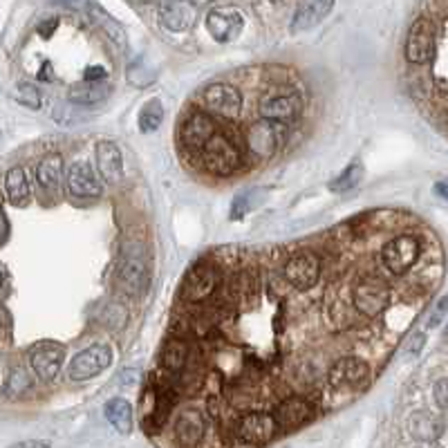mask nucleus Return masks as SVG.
Instances as JSON below:
<instances>
[{
    "instance_id": "obj_1",
    "label": "nucleus",
    "mask_w": 448,
    "mask_h": 448,
    "mask_svg": "<svg viewBox=\"0 0 448 448\" xmlns=\"http://www.w3.org/2000/svg\"><path fill=\"white\" fill-rule=\"evenodd\" d=\"M444 247L375 208L281 244L218 247L175 292L139 394L155 448H267L370 390L437 294Z\"/></svg>"
},
{
    "instance_id": "obj_2",
    "label": "nucleus",
    "mask_w": 448,
    "mask_h": 448,
    "mask_svg": "<svg viewBox=\"0 0 448 448\" xmlns=\"http://www.w3.org/2000/svg\"><path fill=\"white\" fill-rule=\"evenodd\" d=\"M307 112V90L287 68L240 70L197 90L177 117L179 160L206 179L242 177L287 148Z\"/></svg>"
},
{
    "instance_id": "obj_3",
    "label": "nucleus",
    "mask_w": 448,
    "mask_h": 448,
    "mask_svg": "<svg viewBox=\"0 0 448 448\" xmlns=\"http://www.w3.org/2000/svg\"><path fill=\"white\" fill-rule=\"evenodd\" d=\"M435 59H446V16L440 25L432 16H419L406 38V61L415 68L432 65Z\"/></svg>"
},
{
    "instance_id": "obj_4",
    "label": "nucleus",
    "mask_w": 448,
    "mask_h": 448,
    "mask_svg": "<svg viewBox=\"0 0 448 448\" xmlns=\"http://www.w3.org/2000/svg\"><path fill=\"white\" fill-rule=\"evenodd\" d=\"M119 285L128 294L141 296L151 285V260L146 254V247L139 240H130L126 252L122 254L119 269H117Z\"/></svg>"
},
{
    "instance_id": "obj_5",
    "label": "nucleus",
    "mask_w": 448,
    "mask_h": 448,
    "mask_svg": "<svg viewBox=\"0 0 448 448\" xmlns=\"http://www.w3.org/2000/svg\"><path fill=\"white\" fill-rule=\"evenodd\" d=\"M112 363V350L110 346H90L86 350H81L76 354V357L70 361L68 367V377L72 381H88V379H95L97 375H101L103 370H108Z\"/></svg>"
},
{
    "instance_id": "obj_6",
    "label": "nucleus",
    "mask_w": 448,
    "mask_h": 448,
    "mask_svg": "<svg viewBox=\"0 0 448 448\" xmlns=\"http://www.w3.org/2000/svg\"><path fill=\"white\" fill-rule=\"evenodd\" d=\"M206 32L216 38L220 43H229L235 41L242 30H244V18L235 7L222 5V7H213L206 14Z\"/></svg>"
},
{
    "instance_id": "obj_7",
    "label": "nucleus",
    "mask_w": 448,
    "mask_h": 448,
    "mask_svg": "<svg viewBox=\"0 0 448 448\" xmlns=\"http://www.w3.org/2000/svg\"><path fill=\"white\" fill-rule=\"evenodd\" d=\"M30 365L36 377H41L43 381L54 379L65 361V346L57 343V341H41L30 348Z\"/></svg>"
},
{
    "instance_id": "obj_8",
    "label": "nucleus",
    "mask_w": 448,
    "mask_h": 448,
    "mask_svg": "<svg viewBox=\"0 0 448 448\" xmlns=\"http://www.w3.org/2000/svg\"><path fill=\"white\" fill-rule=\"evenodd\" d=\"M65 184H68V193L72 197H78V200H95L103 193L95 168L86 160H78L70 166L68 175H65Z\"/></svg>"
},
{
    "instance_id": "obj_9",
    "label": "nucleus",
    "mask_w": 448,
    "mask_h": 448,
    "mask_svg": "<svg viewBox=\"0 0 448 448\" xmlns=\"http://www.w3.org/2000/svg\"><path fill=\"white\" fill-rule=\"evenodd\" d=\"M95 153H97V168H99L101 177L108 184L124 182L126 170H124V155H122L119 146L112 141H99Z\"/></svg>"
},
{
    "instance_id": "obj_10",
    "label": "nucleus",
    "mask_w": 448,
    "mask_h": 448,
    "mask_svg": "<svg viewBox=\"0 0 448 448\" xmlns=\"http://www.w3.org/2000/svg\"><path fill=\"white\" fill-rule=\"evenodd\" d=\"M162 25L170 32H187L195 20V5L191 3H164L157 7Z\"/></svg>"
},
{
    "instance_id": "obj_11",
    "label": "nucleus",
    "mask_w": 448,
    "mask_h": 448,
    "mask_svg": "<svg viewBox=\"0 0 448 448\" xmlns=\"http://www.w3.org/2000/svg\"><path fill=\"white\" fill-rule=\"evenodd\" d=\"M334 3H302L298 5V9L294 11V18H292V34H300V32H307L312 30L314 25H319L329 11H332Z\"/></svg>"
},
{
    "instance_id": "obj_12",
    "label": "nucleus",
    "mask_w": 448,
    "mask_h": 448,
    "mask_svg": "<svg viewBox=\"0 0 448 448\" xmlns=\"http://www.w3.org/2000/svg\"><path fill=\"white\" fill-rule=\"evenodd\" d=\"M5 193L14 206H25L30 202V197H32L30 182H28V175H25V170L20 166L9 168L5 173Z\"/></svg>"
},
{
    "instance_id": "obj_13",
    "label": "nucleus",
    "mask_w": 448,
    "mask_h": 448,
    "mask_svg": "<svg viewBox=\"0 0 448 448\" xmlns=\"http://www.w3.org/2000/svg\"><path fill=\"white\" fill-rule=\"evenodd\" d=\"M112 86L108 81L103 83H76L70 88V99L78 105H95L108 99Z\"/></svg>"
},
{
    "instance_id": "obj_14",
    "label": "nucleus",
    "mask_w": 448,
    "mask_h": 448,
    "mask_svg": "<svg viewBox=\"0 0 448 448\" xmlns=\"http://www.w3.org/2000/svg\"><path fill=\"white\" fill-rule=\"evenodd\" d=\"M63 177V160L61 155H47L36 168V182L45 191H57Z\"/></svg>"
},
{
    "instance_id": "obj_15",
    "label": "nucleus",
    "mask_w": 448,
    "mask_h": 448,
    "mask_svg": "<svg viewBox=\"0 0 448 448\" xmlns=\"http://www.w3.org/2000/svg\"><path fill=\"white\" fill-rule=\"evenodd\" d=\"M105 419L119 430L122 435H128L133 430V408L122 397H114L105 403Z\"/></svg>"
},
{
    "instance_id": "obj_16",
    "label": "nucleus",
    "mask_w": 448,
    "mask_h": 448,
    "mask_svg": "<svg viewBox=\"0 0 448 448\" xmlns=\"http://www.w3.org/2000/svg\"><path fill=\"white\" fill-rule=\"evenodd\" d=\"M164 122V105L160 99H151L148 103H143V108L139 110V130L141 133H153L162 126Z\"/></svg>"
},
{
    "instance_id": "obj_17",
    "label": "nucleus",
    "mask_w": 448,
    "mask_h": 448,
    "mask_svg": "<svg viewBox=\"0 0 448 448\" xmlns=\"http://www.w3.org/2000/svg\"><path fill=\"white\" fill-rule=\"evenodd\" d=\"M361 177H363V166H361V164H352V166H348L334 182H329V191H334V193H346V191H350V189H354V187H359V184H361Z\"/></svg>"
},
{
    "instance_id": "obj_18",
    "label": "nucleus",
    "mask_w": 448,
    "mask_h": 448,
    "mask_svg": "<svg viewBox=\"0 0 448 448\" xmlns=\"http://www.w3.org/2000/svg\"><path fill=\"white\" fill-rule=\"evenodd\" d=\"M16 101H20L25 108H41V103H43V97H41V90H38L36 86L32 83H20L16 88Z\"/></svg>"
},
{
    "instance_id": "obj_19",
    "label": "nucleus",
    "mask_w": 448,
    "mask_h": 448,
    "mask_svg": "<svg viewBox=\"0 0 448 448\" xmlns=\"http://www.w3.org/2000/svg\"><path fill=\"white\" fill-rule=\"evenodd\" d=\"M30 386H32L30 377L25 375L23 370H14L5 381V394H9V397H14V394H23Z\"/></svg>"
},
{
    "instance_id": "obj_20",
    "label": "nucleus",
    "mask_w": 448,
    "mask_h": 448,
    "mask_svg": "<svg viewBox=\"0 0 448 448\" xmlns=\"http://www.w3.org/2000/svg\"><path fill=\"white\" fill-rule=\"evenodd\" d=\"M444 314H446V300L442 298L437 305H435V314L430 316V327H435V325H440L442 321H444Z\"/></svg>"
},
{
    "instance_id": "obj_21",
    "label": "nucleus",
    "mask_w": 448,
    "mask_h": 448,
    "mask_svg": "<svg viewBox=\"0 0 448 448\" xmlns=\"http://www.w3.org/2000/svg\"><path fill=\"white\" fill-rule=\"evenodd\" d=\"M437 401L442 406V411L446 408V379H440V384H437Z\"/></svg>"
},
{
    "instance_id": "obj_22",
    "label": "nucleus",
    "mask_w": 448,
    "mask_h": 448,
    "mask_svg": "<svg viewBox=\"0 0 448 448\" xmlns=\"http://www.w3.org/2000/svg\"><path fill=\"white\" fill-rule=\"evenodd\" d=\"M11 448H49L47 442H23V444H16Z\"/></svg>"
},
{
    "instance_id": "obj_23",
    "label": "nucleus",
    "mask_w": 448,
    "mask_h": 448,
    "mask_svg": "<svg viewBox=\"0 0 448 448\" xmlns=\"http://www.w3.org/2000/svg\"><path fill=\"white\" fill-rule=\"evenodd\" d=\"M5 238H7V220L3 213V206H0V244H3Z\"/></svg>"
},
{
    "instance_id": "obj_24",
    "label": "nucleus",
    "mask_w": 448,
    "mask_h": 448,
    "mask_svg": "<svg viewBox=\"0 0 448 448\" xmlns=\"http://www.w3.org/2000/svg\"><path fill=\"white\" fill-rule=\"evenodd\" d=\"M3 278H5V273H3V269H0V287H3Z\"/></svg>"
},
{
    "instance_id": "obj_25",
    "label": "nucleus",
    "mask_w": 448,
    "mask_h": 448,
    "mask_svg": "<svg viewBox=\"0 0 448 448\" xmlns=\"http://www.w3.org/2000/svg\"><path fill=\"white\" fill-rule=\"evenodd\" d=\"M0 334H3V314H0Z\"/></svg>"
}]
</instances>
